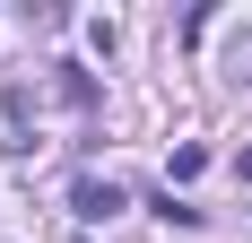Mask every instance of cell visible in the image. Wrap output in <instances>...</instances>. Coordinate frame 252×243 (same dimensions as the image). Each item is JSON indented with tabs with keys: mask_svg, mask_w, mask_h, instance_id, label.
Segmentation results:
<instances>
[{
	"mask_svg": "<svg viewBox=\"0 0 252 243\" xmlns=\"http://www.w3.org/2000/svg\"><path fill=\"white\" fill-rule=\"evenodd\" d=\"M70 209H78L87 226H104V217H122V209H130V191L113 182V174H78V182H70Z\"/></svg>",
	"mask_w": 252,
	"mask_h": 243,
	"instance_id": "obj_1",
	"label": "cell"
},
{
	"mask_svg": "<svg viewBox=\"0 0 252 243\" xmlns=\"http://www.w3.org/2000/svg\"><path fill=\"white\" fill-rule=\"evenodd\" d=\"M52 96L78 104V113H96V78H87V70H61V78H52Z\"/></svg>",
	"mask_w": 252,
	"mask_h": 243,
	"instance_id": "obj_2",
	"label": "cell"
},
{
	"mask_svg": "<svg viewBox=\"0 0 252 243\" xmlns=\"http://www.w3.org/2000/svg\"><path fill=\"white\" fill-rule=\"evenodd\" d=\"M200 165H209V148H200V139H183V148H174V165H165V174H174V182H200Z\"/></svg>",
	"mask_w": 252,
	"mask_h": 243,
	"instance_id": "obj_3",
	"label": "cell"
},
{
	"mask_svg": "<svg viewBox=\"0 0 252 243\" xmlns=\"http://www.w3.org/2000/svg\"><path fill=\"white\" fill-rule=\"evenodd\" d=\"M157 217H165V226H200V209H191V200H174V182H165V191H157Z\"/></svg>",
	"mask_w": 252,
	"mask_h": 243,
	"instance_id": "obj_4",
	"label": "cell"
},
{
	"mask_svg": "<svg viewBox=\"0 0 252 243\" xmlns=\"http://www.w3.org/2000/svg\"><path fill=\"white\" fill-rule=\"evenodd\" d=\"M226 78H244V87H252V35H235V52H226Z\"/></svg>",
	"mask_w": 252,
	"mask_h": 243,
	"instance_id": "obj_5",
	"label": "cell"
},
{
	"mask_svg": "<svg viewBox=\"0 0 252 243\" xmlns=\"http://www.w3.org/2000/svg\"><path fill=\"white\" fill-rule=\"evenodd\" d=\"M235 174H244V182H252V148H244V156H235Z\"/></svg>",
	"mask_w": 252,
	"mask_h": 243,
	"instance_id": "obj_6",
	"label": "cell"
}]
</instances>
